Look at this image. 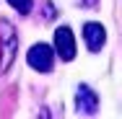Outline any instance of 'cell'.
<instances>
[{"mask_svg": "<svg viewBox=\"0 0 122 119\" xmlns=\"http://www.w3.org/2000/svg\"><path fill=\"white\" fill-rule=\"evenodd\" d=\"M75 109L81 114H94L99 109V96L88 88V86H81L78 93H75Z\"/></svg>", "mask_w": 122, "mask_h": 119, "instance_id": "4", "label": "cell"}, {"mask_svg": "<svg viewBox=\"0 0 122 119\" xmlns=\"http://www.w3.org/2000/svg\"><path fill=\"white\" fill-rule=\"evenodd\" d=\"M52 60H55V52H52V47L49 44H34V47L29 49V54H26V62L34 67V70L39 72H49L52 70Z\"/></svg>", "mask_w": 122, "mask_h": 119, "instance_id": "1", "label": "cell"}, {"mask_svg": "<svg viewBox=\"0 0 122 119\" xmlns=\"http://www.w3.org/2000/svg\"><path fill=\"white\" fill-rule=\"evenodd\" d=\"M55 49H57L60 60H65V62H70L75 57V36L68 26H60L55 31Z\"/></svg>", "mask_w": 122, "mask_h": 119, "instance_id": "3", "label": "cell"}, {"mask_svg": "<svg viewBox=\"0 0 122 119\" xmlns=\"http://www.w3.org/2000/svg\"><path fill=\"white\" fill-rule=\"evenodd\" d=\"M83 39H86V44L91 52H99L101 44H104V39H107V31H104V26L96 24V21H91V24L83 26Z\"/></svg>", "mask_w": 122, "mask_h": 119, "instance_id": "5", "label": "cell"}, {"mask_svg": "<svg viewBox=\"0 0 122 119\" xmlns=\"http://www.w3.org/2000/svg\"><path fill=\"white\" fill-rule=\"evenodd\" d=\"M86 5H88V8H94V5H96V0H86Z\"/></svg>", "mask_w": 122, "mask_h": 119, "instance_id": "7", "label": "cell"}, {"mask_svg": "<svg viewBox=\"0 0 122 119\" xmlns=\"http://www.w3.org/2000/svg\"><path fill=\"white\" fill-rule=\"evenodd\" d=\"M0 36H3V57H0V70L5 72L13 60H16V47H18V39H16V29L10 24H3L0 29Z\"/></svg>", "mask_w": 122, "mask_h": 119, "instance_id": "2", "label": "cell"}, {"mask_svg": "<svg viewBox=\"0 0 122 119\" xmlns=\"http://www.w3.org/2000/svg\"><path fill=\"white\" fill-rule=\"evenodd\" d=\"M8 5H13L18 13H24V16H26V13L31 10V5H34V0H8Z\"/></svg>", "mask_w": 122, "mask_h": 119, "instance_id": "6", "label": "cell"}]
</instances>
